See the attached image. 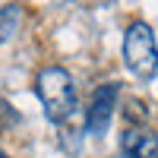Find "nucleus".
<instances>
[{
    "label": "nucleus",
    "instance_id": "f03ea898",
    "mask_svg": "<svg viewBox=\"0 0 158 158\" xmlns=\"http://www.w3.org/2000/svg\"><path fill=\"white\" fill-rule=\"evenodd\" d=\"M123 60L139 79L158 76V44L146 22H133L123 38Z\"/></svg>",
    "mask_w": 158,
    "mask_h": 158
},
{
    "label": "nucleus",
    "instance_id": "20e7f679",
    "mask_svg": "<svg viewBox=\"0 0 158 158\" xmlns=\"http://www.w3.org/2000/svg\"><path fill=\"white\" fill-rule=\"evenodd\" d=\"M120 149L127 158H158V133H152L146 127L139 130L133 127L120 136Z\"/></svg>",
    "mask_w": 158,
    "mask_h": 158
},
{
    "label": "nucleus",
    "instance_id": "39448f33",
    "mask_svg": "<svg viewBox=\"0 0 158 158\" xmlns=\"http://www.w3.org/2000/svg\"><path fill=\"white\" fill-rule=\"evenodd\" d=\"M0 158H10V155H3V152H0Z\"/></svg>",
    "mask_w": 158,
    "mask_h": 158
},
{
    "label": "nucleus",
    "instance_id": "f257e3e1",
    "mask_svg": "<svg viewBox=\"0 0 158 158\" xmlns=\"http://www.w3.org/2000/svg\"><path fill=\"white\" fill-rule=\"evenodd\" d=\"M35 92L41 98V108L54 123L70 120L73 111H76V85H73V76L63 70V67H48L38 73V82Z\"/></svg>",
    "mask_w": 158,
    "mask_h": 158
},
{
    "label": "nucleus",
    "instance_id": "7ed1b4c3",
    "mask_svg": "<svg viewBox=\"0 0 158 158\" xmlns=\"http://www.w3.org/2000/svg\"><path fill=\"white\" fill-rule=\"evenodd\" d=\"M114 101H117V85H98L95 95H92L89 104V117H85V127L92 136H104L111 127V117H114Z\"/></svg>",
    "mask_w": 158,
    "mask_h": 158
}]
</instances>
